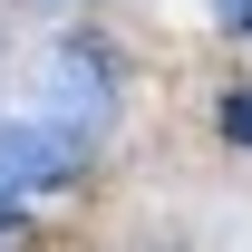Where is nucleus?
Returning <instances> with one entry per match:
<instances>
[{
    "label": "nucleus",
    "instance_id": "7ed1b4c3",
    "mask_svg": "<svg viewBox=\"0 0 252 252\" xmlns=\"http://www.w3.org/2000/svg\"><path fill=\"white\" fill-rule=\"evenodd\" d=\"M223 10V30H252V0H214Z\"/></svg>",
    "mask_w": 252,
    "mask_h": 252
},
{
    "label": "nucleus",
    "instance_id": "f03ea898",
    "mask_svg": "<svg viewBox=\"0 0 252 252\" xmlns=\"http://www.w3.org/2000/svg\"><path fill=\"white\" fill-rule=\"evenodd\" d=\"M223 136H243V146H252V88H233V97H223Z\"/></svg>",
    "mask_w": 252,
    "mask_h": 252
},
{
    "label": "nucleus",
    "instance_id": "f257e3e1",
    "mask_svg": "<svg viewBox=\"0 0 252 252\" xmlns=\"http://www.w3.org/2000/svg\"><path fill=\"white\" fill-rule=\"evenodd\" d=\"M78 175V126H10L0 136V194H39Z\"/></svg>",
    "mask_w": 252,
    "mask_h": 252
}]
</instances>
